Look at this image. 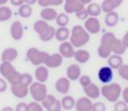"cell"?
<instances>
[{
    "instance_id": "6da1fadb",
    "label": "cell",
    "mask_w": 128,
    "mask_h": 111,
    "mask_svg": "<svg viewBox=\"0 0 128 111\" xmlns=\"http://www.w3.org/2000/svg\"><path fill=\"white\" fill-rule=\"evenodd\" d=\"M90 40V34L86 30L83 26L75 25L71 29L70 42L75 48H81L82 46L86 45Z\"/></svg>"
},
{
    "instance_id": "7a4b0ae2",
    "label": "cell",
    "mask_w": 128,
    "mask_h": 111,
    "mask_svg": "<svg viewBox=\"0 0 128 111\" xmlns=\"http://www.w3.org/2000/svg\"><path fill=\"white\" fill-rule=\"evenodd\" d=\"M34 30L38 35L42 42H50L53 38H55V30L53 26L48 25V21H45L43 19H38L34 22Z\"/></svg>"
},
{
    "instance_id": "3957f363",
    "label": "cell",
    "mask_w": 128,
    "mask_h": 111,
    "mask_svg": "<svg viewBox=\"0 0 128 111\" xmlns=\"http://www.w3.org/2000/svg\"><path fill=\"white\" fill-rule=\"evenodd\" d=\"M100 91H101V96L106 100H108L111 103H115L122 98V89L120 84L116 82H111L108 84H104V87L100 89Z\"/></svg>"
},
{
    "instance_id": "277c9868",
    "label": "cell",
    "mask_w": 128,
    "mask_h": 111,
    "mask_svg": "<svg viewBox=\"0 0 128 111\" xmlns=\"http://www.w3.org/2000/svg\"><path fill=\"white\" fill-rule=\"evenodd\" d=\"M48 55L47 52L40 51L36 47H30L27 49L26 52V58L35 66H40V65H44L46 57Z\"/></svg>"
},
{
    "instance_id": "5b68a950",
    "label": "cell",
    "mask_w": 128,
    "mask_h": 111,
    "mask_svg": "<svg viewBox=\"0 0 128 111\" xmlns=\"http://www.w3.org/2000/svg\"><path fill=\"white\" fill-rule=\"evenodd\" d=\"M29 93H30L32 98H33L34 101H37V102H42L47 93V87L45 85V83H40V82H33L30 85H29Z\"/></svg>"
},
{
    "instance_id": "8992f818",
    "label": "cell",
    "mask_w": 128,
    "mask_h": 111,
    "mask_svg": "<svg viewBox=\"0 0 128 111\" xmlns=\"http://www.w3.org/2000/svg\"><path fill=\"white\" fill-rule=\"evenodd\" d=\"M83 27L90 35H96L101 29V24H100V20L97 17H89L88 19L84 20Z\"/></svg>"
},
{
    "instance_id": "52a82bcc",
    "label": "cell",
    "mask_w": 128,
    "mask_h": 111,
    "mask_svg": "<svg viewBox=\"0 0 128 111\" xmlns=\"http://www.w3.org/2000/svg\"><path fill=\"white\" fill-rule=\"evenodd\" d=\"M114 70L110 66H102L98 71V79L101 83L104 84H108L114 81Z\"/></svg>"
},
{
    "instance_id": "ba28073f",
    "label": "cell",
    "mask_w": 128,
    "mask_h": 111,
    "mask_svg": "<svg viewBox=\"0 0 128 111\" xmlns=\"http://www.w3.org/2000/svg\"><path fill=\"white\" fill-rule=\"evenodd\" d=\"M63 63V56L60 53H53V54H48L46 57L44 65L47 66L48 69H56L60 67Z\"/></svg>"
},
{
    "instance_id": "9c48e42d",
    "label": "cell",
    "mask_w": 128,
    "mask_h": 111,
    "mask_svg": "<svg viewBox=\"0 0 128 111\" xmlns=\"http://www.w3.org/2000/svg\"><path fill=\"white\" fill-rule=\"evenodd\" d=\"M10 36L14 40H20L24 37V26H22V21L16 20L11 24L10 26Z\"/></svg>"
},
{
    "instance_id": "30bf717a",
    "label": "cell",
    "mask_w": 128,
    "mask_h": 111,
    "mask_svg": "<svg viewBox=\"0 0 128 111\" xmlns=\"http://www.w3.org/2000/svg\"><path fill=\"white\" fill-rule=\"evenodd\" d=\"M75 47L71 44L70 40L62 42L61 45L58 46V53L63 56V58H72L75 53Z\"/></svg>"
},
{
    "instance_id": "8fae6325",
    "label": "cell",
    "mask_w": 128,
    "mask_h": 111,
    "mask_svg": "<svg viewBox=\"0 0 128 111\" xmlns=\"http://www.w3.org/2000/svg\"><path fill=\"white\" fill-rule=\"evenodd\" d=\"M71 89V81L68 80L66 76H62V78L58 79L55 82V90L61 94H68Z\"/></svg>"
},
{
    "instance_id": "7c38bea8",
    "label": "cell",
    "mask_w": 128,
    "mask_h": 111,
    "mask_svg": "<svg viewBox=\"0 0 128 111\" xmlns=\"http://www.w3.org/2000/svg\"><path fill=\"white\" fill-rule=\"evenodd\" d=\"M92 100L88 97H82L75 101V110L76 111H92Z\"/></svg>"
},
{
    "instance_id": "4fadbf2b",
    "label": "cell",
    "mask_w": 128,
    "mask_h": 111,
    "mask_svg": "<svg viewBox=\"0 0 128 111\" xmlns=\"http://www.w3.org/2000/svg\"><path fill=\"white\" fill-rule=\"evenodd\" d=\"M35 79L37 82L40 83H45L50 78V71L48 67L45 66V65H40V66H36L35 70Z\"/></svg>"
},
{
    "instance_id": "5bb4252c",
    "label": "cell",
    "mask_w": 128,
    "mask_h": 111,
    "mask_svg": "<svg viewBox=\"0 0 128 111\" xmlns=\"http://www.w3.org/2000/svg\"><path fill=\"white\" fill-rule=\"evenodd\" d=\"M81 67L79 64H71L66 69V78L70 81H76L81 76Z\"/></svg>"
},
{
    "instance_id": "9a60e30c",
    "label": "cell",
    "mask_w": 128,
    "mask_h": 111,
    "mask_svg": "<svg viewBox=\"0 0 128 111\" xmlns=\"http://www.w3.org/2000/svg\"><path fill=\"white\" fill-rule=\"evenodd\" d=\"M18 57V51L14 47H7L1 53V62H14Z\"/></svg>"
},
{
    "instance_id": "2e32d148",
    "label": "cell",
    "mask_w": 128,
    "mask_h": 111,
    "mask_svg": "<svg viewBox=\"0 0 128 111\" xmlns=\"http://www.w3.org/2000/svg\"><path fill=\"white\" fill-rule=\"evenodd\" d=\"M40 19L45 20V21H52L55 20L58 17V11L53 8V7H44L40 10Z\"/></svg>"
},
{
    "instance_id": "e0dca14e",
    "label": "cell",
    "mask_w": 128,
    "mask_h": 111,
    "mask_svg": "<svg viewBox=\"0 0 128 111\" xmlns=\"http://www.w3.org/2000/svg\"><path fill=\"white\" fill-rule=\"evenodd\" d=\"M29 93V88L25 87L22 84H17V85H11V94L15 96L18 99H24L28 96Z\"/></svg>"
},
{
    "instance_id": "ac0fdd59",
    "label": "cell",
    "mask_w": 128,
    "mask_h": 111,
    "mask_svg": "<svg viewBox=\"0 0 128 111\" xmlns=\"http://www.w3.org/2000/svg\"><path fill=\"white\" fill-rule=\"evenodd\" d=\"M83 91L86 93V97H88L91 100H96V99H98L101 96V91H100L99 87L96 85L94 83H91L86 88H83Z\"/></svg>"
},
{
    "instance_id": "d6986e66",
    "label": "cell",
    "mask_w": 128,
    "mask_h": 111,
    "mask_svg": "<svg viewBox=\"0 0 128 111\" xmlns=\"http://www.w3.org/2000/svg\"><path fill=\"white\" fill-rule=\"evenodd\" d=\"M73 58H74L75 62L79 63V64H86V63H88L89 60H90V53H89L86 49L79 48L75 51Z\"/></svg>"
},
{
    "instance_id": "ffe728a7",
    "label": "cell",
    "mask_w": 128,
    "mask_h": 111,
    "mask_svg": "<svg viewBox=\"0 0 128 111\" xmlns=\"http://www.w3.org/2000/svg\"><path fill=\"white\" fill-rule=\"evenodd\" d=\"M70 35H71V30L68 27H58L55 30V39L58 40L60 43L68 40L70 39Z\"/></svg>"
},
{
    "instance_id": "44dd1931",
    "label": "cell",
    "mask_w": 128,
    "mask_h": 111,
    "mask_svg": "<svg viewBox=\"0 0 128 111\" xmlns=\"http://www.w3.org/2000/svg\"><path fill=\"white\" fill-rule=\"evenodd\" d=\"M107 60H108V66H110L114 71L118 70L124 64V60H122V55H117V54H111Z\"/></svg>"
},
{
    "instance_id": "7402d4cb",
    "label": "cell",
    "mask_w": 128,
    "mask_h": 111,
    "mask_svg": "<svg viewBox=\"0 0 128 111\" xmlns=\"http://www.w3.org/2000/svg\"><path fill=\"white\" fill-rule=\"evenodd\" d=\"M63 4H64V11H65L68 15H70V13H76L78 11H80L81 9L86 8V6H84L82 2H80L79 0L73 2V3H63Z\"/></svg>"
},
{
    "instance_id": "603a6c76",
    "label": "cell",
    "mask_w": 128,
    "mask_h": 111,
    "mask_svg": "<svg viewBox=\"0 0 128 111\" xmlns=\"http://www.w3.org/2000/svg\"><path fill=\"white\" fill-rule=\"evenodd\" d=\"M119 21V15H118L117 11H110V12L106 13V17H104V24L108 27H115L116 25Z\"/></svg>"
},
{
    "instance_id": "cb8c5ba5",
    "label": "cell",
    "mask_w": 128,
    "mask_h": 111,
    "mask_svg": "<svg viewBox=\"0 0 128 111\" xmlns=\"http://www.w3.org/2000/svg\"><path fill=\"white\" fill-rule=\"evenodd\" d=\"M16 69L10 62H1L0 64V74L4 79H7L12 72H15Z\"/></svg>"
},
{
    "instance_id": "d4e9b609",
    "label": "cell",
    "mask_w": 128,
    "mask_h": 111,
    "mask_svg": "<svg viewBox=\"0 0 128 111\" xmlns=\"http://www.w3.org/2000/svg\"><path fill=\"white\" fill-rule=\"evenodd\" d=\"M86 9L89 13V17H99L102 12L101 4L97 3V2H91V3H89Z\"/></svg>"
},
{
    "instance_id": "484cf974",
    "label": "cell",
    "mask_w": 128,
    "mask_h": 111,
    "mask_svg": "<svg viewBox=\"0 0 128 111\" xmlns=\"http://www.w3.org/2000/svg\"><path fill=\"white\" fill-rule=\"evenodd\" d=\"M126 46L124 45L122 40L120 38H116L115 42H114L112 46H111V52L112 54H117V55H122L126 52Z\"/></svg>"
},
{
    "instance_id": "4316f807",
    "label": "cell",
    "mask_w": 128,
    "mask_h": 111,
    "mask_svg": "<svg viewBox=\"0 0 128 111\" xmlns=\"http://www.w3.org/2000/svg\"><path fill=\"white\" fill-rule=\"evenodd\" d=\"M116 36L114 33H110V31H108V33H104V35L101 36V39H100V44L104 45V46L106 47H109V48H111V46H112L114 42H115L116 39Z\"/></svg>"
},
{
    "instance_id": "83f0119b",
    "label": "cell",
    "mask_w": 128,
    "mask_h": 111,
    "mask_svg": "<svg viewBox=\"0 0 128 111\" xmlns=\"http://www.w3.org/2000/svg\"><path fill=\"white\" fill-rule=\"evenodd\" d=\"M61 105H62L63 109L72 110L73 108L75 107V100L72 96H68V94H65V96L62 98V100H61Z\"/></svg>"
},
{
    "instance_id": "f1b7e54d",
    "label": "cell",
    "mask_w": 128,
    "mask_h": 111,
    "mask_svg": "<svg viewBox=\"0 0 128 111\" xmlns=\"http://www.w3.org/2000/svg\"><path fill=\"white\" fill-rule=\"evenodd\" d=\"M18 15L22 18H29L33 15V8L30 4L22 3V6L18 7Z\"/></svg>"
},
{
    "instance_id": "f546056e",
    "label": "cell",
    "mask_w": 128,
    "mask_h": 111,
    "mask_svg": "<svg viewBox=\"0 0 128 111\" xmlns=\"http://www.w3.org/2000/svg\"><path fill=\"white\" fill-rule=\"evenodd\" d=\"M12 16V10L8 6H1L0 7V22L8 21Z\"/></svg>"
},
{
    "instance_id": "4dcf8cb0",
    "label": "cell",
    "mask_w": 128,
    "mask_h": 111,
    "mask_svg": "<svg viewBox=\"0 0 128 111\" xmlns=\"http://www.w3.org/2000/svg\"><path fill=\"white\" fill-rule=\"evenodd\" d=\"M55 21L58 27H66L68 25V22H70V18H68V15L66 12H61L58 13Z\"/></svg>"
},
{
    "instance_id": "1f68e13d",
    "label": "cell",
    "mask_w": 128,
    "mask_h": 111,
    "mask_svg": "<svg viewBox=\"0 0 128 111\" xmlns=\"http://www.w3.org/2000/svg\"><path fill=\"white\" fill-rule=\"evenodd\" d=\"M37 3L42 8L44 7H56L64 3V0H37Z\"/></svg>"
},
{
    "instance_id": "d6a6232c",
    "label": "cell",
    "mask_w": 128,
    "mask_h": 111,
    "mask_svg": "<svg viewBox=\"0 0 128 111\" xmlns=\"http://www.w3.org/2000/svg\"><path fill=\"white\" fill-rule=\"evenodd\" d=\"M97 53H98V56H99L100 58H108L109 56L112 54V52H111V48L106 47V46L100 44L99 47H98V49H97Z\"/></svg>"
},
{
    "instance_id": "836d02e7",
    "label": "cell",
    "mask_w": 128,
    "mask_h": 111,
    "mask_svg": "<svg viewBox=\"0 0 128 111\" xmlns=\"http://www.w3.org/2000/svg\"><path fill=\"white\" fill-rule=\"evenodd\" d=\"M20 75H22V73H19V72L16 70V71L12 72L6 80L10 85H17L20 83Z\"/></svg>"
},
{
    "instance_id": "e575fe53",
    "label": "cell",
    "mask_w": 128,
    "mask_h": 111,
    "mask_svg": "<svg viewBox=\"0 0 128 111\" xmlns=\"http://www.w3.org/2000/svg\"><path fill=\"white\" fill-rule=\"evenodd\" d=\"M58 100V99L55 98V97L53 96V94H47L46 96V98L44 99V100L42 101V106H43V108H44V109H48V108H51L52 106L54 105V102H55V101Z\"/></svg>"
},
{
    "instance_id": "d590c367",
    "label": "cell",
    "mask_w": 128,
    "mask_h": 111,
    "mask_svg": "<svg viewBox=\"0 0 128 111\" xmlns=\"http://www.w3.org/2000/svg\"><path fill=\"white\" fill-rule=\"evenodd\" d=\"M33 82H34V80H33V76H32L29 73H22V75H20V83L19 84L29 88V85H30Z\"/></svg>"
},
{
    "instance_id": "8d00e7d4",
    "label": "cell",
    "mask_w": 128,
    "mask_h": 111,
    "mask_svg": "<svg viewBox=\"0 0 128 111\" xmlns=\"http://www.w3.org/2000/svg\"><path fill=\"white\" fill-rule=\"evenodd\" d=\"M101 9L104 12L108 13V12H110V11L115 10V7H114V4L111 3L110 0H104V1L101 2Z\"/></svg>"
},
{
    "instance_id": "74e56055",
    "label": "cell",
    "mask_w": 128,
    "mask_h": 111,
    "mask_svg": "<svg viewBox=\"0 0 128 111\" xmlns=\"http://www.w3.org/2000/svg\"><path fill=\"white\" fill-rule=\"evenodd\" d=\"M119 76L125 81H128V64H122L119 69L117 70Z\"/></svg>"
},
{
    "instance_id": "f35d334b",
    "label": "cell",
    "mask_w": 128,
    "mask_h": 111,
    "mask_svg": "<svg viewBox=\"0 0 128 111\" xmlns=\"http://www.w3.org/2000/svg\"><path fill=\"white\" fill-rule=\"evenodd\" d=\"M79 83L82 88H86L88 85H90L91 83H92V80H91V78L89 75L83 74V75H81L79 78Z\"/></svg>"
},
{
    "instance_id": "ab89813d",
    "label": "cell",
    "mask_w": 128,
    "mask_h": 111,
    "mask_svg": "<svg viewBox=\"0 0 128 111\" xmlns=\"http://www.w3.org/2000/svg\"><path fill=\"white\" fill-rule=\"evenodd\" d=\"M29 106V111H44L42 103L37 102V101H32L30 103H28Z\"/></svg>"
},
{
    "instance_id": "60d3db41",
    "label": "cell",
    "mask_w": 128,
    "mask_h": 111,
    "mask_svg": "<svg viewBox=\"0 0 128 111\" xmlns=\"http://www.w3.org/2000/svg\"><path fill=\"white\" fill-rule=\"evenodd\" d=\"M128 108V105L124 101L118 100L117 102H115V107H114V111H124Z\"/></svg>"
},
{
    "instance_id": "b9f144b4",
    "label": "cell",
    "mask_w": 128,
    "mask_h": 111,
    "mask_svg": "<svg viewBox=\"0 0 128 111\" xmlns=\"http://www.w3.org/2000/svg\"><path fill=\"white\" fill-rule=\"evenodd\" d=\"M75 16H76V18L80 20H86L89 18V13H88V11H86V8H83L80 11H78V12L75 13Z\"/></svg>"
},
{
    "instance_id": "7bdbcfd3",
    "label": "cell",
    "mask_w": 128,
    "mask_h": 111,
    "mask_svg": "<svg viewBox=\"0 0 128 111\" xmlns=\"http://www.w3.org/2000/svg\"><path fill=\"white\" fill-rule=\"evenodd\" d=\"M106 106H104V102H100V101H97L92 105V111H106Z\"/></svg>"
},
{
    "instance_id": "ee69618b",
    "label": "cell",
    "mask_w": 128,
    "mask_h": 111,
    "mask_svg": "<svg viewBox=\"0 0 128 111\" xmlns=\"http://www.w3.org/2000/svg\"><path fill=\"white\" fill-rule=\"evenodd\" d=\"M15 111H29V106L26 102H18L15 108Z\"/></svg>"
},
{
    "instance_id": "f6af8a7d",
    "label": "cell",
    "mask_w": 128,
    "mask_h": 111,
    "mask_svg": "<svg viewBox=\"0 0 128 111\" xmlns=\"http://www.w3.org/2000/svg\"><path fill=\"white\" fill-rule=\"evenodd\" d=\"M62 105H61V101L56 100L55 102H54V105L52 106L51 108H48L47 111H62Z\"/></svg>"
},
{
    "instance_id": "bcb514c9",
    "label": "cell",
    "mask_w": 128,
    "mask_h": 111,
    "mask_svg": "<svg viewBox=\"0 0 128 111\" xmlns=\"http://www.w3.org/2000/svg\"><path fill=\"white\" fill-rule=\"evenodd\" d=\"M7 88H8V82H7V80L4 78H0V93L6 91Z\"/></svg>"
},
{
    "instance_id": "7dc6e473",
    "label": "cell",
    "mask_w": 128,
    "mask_h": 111,
    "mask_svg": "<svg viewBox=\"0 0 128 111\" xmlns=\"http://www.w3.org/2000/svg\"><path fill=\"white\" fill-rule=\"evenodd\" d=\"M122 101L126 102L128 105V87H126L122 92Z\"/></svg>"
},
{
    "instance_id": "c3c4849f",
    "label": "cell",
    "mask_w": 128,
    "mask_h": 111,
    "mask_svg": "<svg viewBox=\"0 0 128 111\" xmlns=\"http://www.w3.org/2000/svg\"><path fill=\"white\" fill-rule=\"evenodd\" d=\"M9 2L15 7H19V6H22V3H25L24 0H9Z\"/></svg>"
},
{
    "instance_id": "681fc988",
    "label": "cell",
    "mask_w": 128,
    "mask_h": 111,
    "mask_svg": "<svg viewBox=\"0 0 128 111\" xmlns=\"http://www.w3.org/2000/svg\"><path fill=\"white\" fill-rule=\"evenodd\" d=\"M111 3L114 4V7H115V9H117L118 7L122 6V3L124 2V0H110Z\"/></svg>"
},
{
    "instance_id": "f907efd6",
    "label": "cell",
    "mask_w": 128,
    "mask_h": 111,
    "mask_svg": "<svg viewBox=\"0 0 128 111\" xmlns=\"http://www.w3.org/2000/svg\"><path fill=\"white\" fill-rule=\"evenodd\" d=\"M122 43H124V45L126 46V48H128V30L126 31V34L124 35V37L122 38Z\"/></svg>"
},
{
    "instance_id": "816d5d0a",
    "label": "cell",
    "mask_w": 128,
    "mask_h": 111,
    "mask_svg": "<svg viewBox=\"0 0 128 111\" xmlns=\"http://www.w3.org/2000/svg\"><path fill=\"white\" fill-rule=\"evenodd\" d=\"M24 1H25V3L30 4V6H33V4L37 3V0H24Z\"/></svg>"
},
{
    "instance_id": "f5cc1de1",
    "label": "cell",
    "mask_w": 128,
    "mask_h": 111,
    "mask_svg": "<svg viewBox=\"0 0 128 111\" xmlns=\"http://www.w3.org/2000/svg\"><path fill=\"white\" fill-rule=\"evenodd\" d=\"M80 2H82V3L84 4V6H88L89 3H91L92 2V0H79Z\"/></svg>"
},
{
    "instance_id": "db71d44e",
    "label": "cell",
    "mask_w": 128,
    "mask_h": 111,
    "mask_svg": "<svg viewBox=\"0 0 128 111\" xmlns=\"http://www.w3.org/2000/svg\"><path fill=\"white\" fill-rule=\"evenodd\" d=\"M1 111H15V109H12V108H11V107H9V106H7V107L2 108Z\"/></svg>"
},
{
    "instance_id": "11a10c76",
    "label": "cell",
    "mask_w": 128,
    "mask_h": 111,
    "mask_svg": "<svg viewBox=\"0 0 128 111\" xmlns=\"http://www.w3.org/2000/svg\"><path fill=\"white\" fill-rule=\"evenodd\" d=\"M8 1H9V0H0V7H1V6H4V4H6Z\"/></svg>"
},
{
    "instance_id": "9f6ffc18",
    "label": "cell",
    "mask_w": 128,
    "mask_h": 111,
    "mask_svg": "<svg viewBox=\"0 0 128 111\" xmlns=\"http://www.w3.org/2000/svg\"><path fill=\"white\" fill-rule=\"evenodd\" d=\"M75 1H78V0H64V3H73Z\"/></svg>"
},
{
    "instance_id": "6f0895ef",
    "label": "cell",
    "mask_w": 128,
    "mask_h": 111,
    "mask_svg": "<svg viewBox=\"0 0 128 111\" xmlns=\"http://www.w3.org/2000/svg\"><path fill=\"white\" fill-rule=\"evenodd\" d=\"M124 111H128V108H127V109H126V110H124Z\"/></svg>"
}]
</instances>
